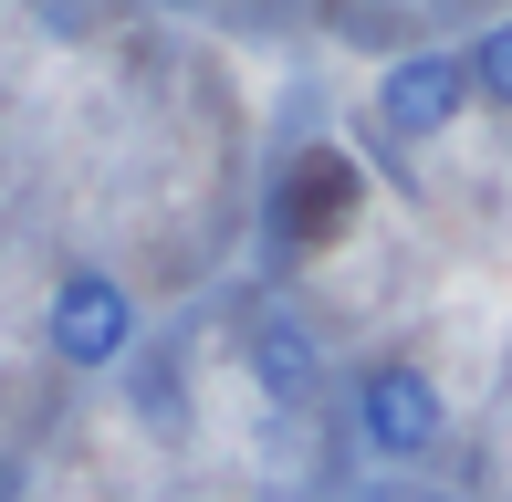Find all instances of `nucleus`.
<instances>
[{
	"label": "nucleus",
	"mask_w": 512,
	"mask_h": 502,
	"mask_svg": "<svg viewBox=\"0 0 512 502\" xmlns=\"http://www.w3.org/2000/svg\"><path fill=\"white\" fill-rule=\"evenodd\" d=\"M42 346H53L63 367H84V377L126 367V346H136V293L115 283V272H63V283H53V314H42Z\"/></svg>",
	"instance_id": "f257e3e1"
},
{
	"label": "nucleus",
	"mask_w": 512,
	"mask_h": 502,
	"mask_svg": "<svg viewBox=\"0 0 512 502\" xmlns=\"http://www.w3.org/2000/svg\"><path fill=\"white\" fill-rule=\"evenodd\" d=\"M471 116V53L460 42H418L377 74V126L387 136H450Z\"/></svg>",
	"instance_id": "f03ea898"
},
{
	"label": "nucleus",
	"mask_w": 512,
	"mask_h": 502,
	"mask_svg": "<svg viewBox=\"0 0 512 502\" xmlns=\"http://www.w3.org/2000/svg\"><path fill=\"white\" fill-rule=\"evenodd\" d=\"M439 387L418 367H366L356 398H345V429H356V450H377V461H418V450L439 440Z\"/></svg>",
	"instance_id": "7ed1b4c3"
},
{
	"label": "nucleus",
	"mask_w": 512,
	"mask_h": 502,
	"mask_svg": "<svg viewBox=\"0 0 512 502\" xmlns=\"http://www.w3.org/2000/svg\"><path fill=\"white\" fill-rule=\"evenodd\" d=\"M241 356H251V387H262L272 408H314L324 398V346H314L304 314H262V325L241 335Z\"/></svg>",
	"instance_id": "20e7f679"
},
{
	"label": "nucleus",
	"mask_w": 512,
	"mask_h": 502,
	"mask_svg": "<svg viewBox=\"0 0 512 502\" xmlns=\"http://www.w3.org/2000/svg\"><path fill=\"white\" fill-rule=\"evenodd\" d=\"M471 53V105H502L512 116V21H492L481 42H460Z\"/></svg>",
	"instance_id": "39448f33"
},
{
	"label": "nucleus",
	"mask_w": 512,
	"mask_h": 502,
	"mask_svg": "<svg viewBox=\"0 0 512 502\" xmlns=\"http://www.w3.org/2000/svg\"><path fill=\"white\" fill-rule=\"evenodd\" d=\"M21 492H32V482H21V461H11V450H0V502H21Z\"/></svg>",
	"instance_id": "423d86ee"
}]
</instances>
